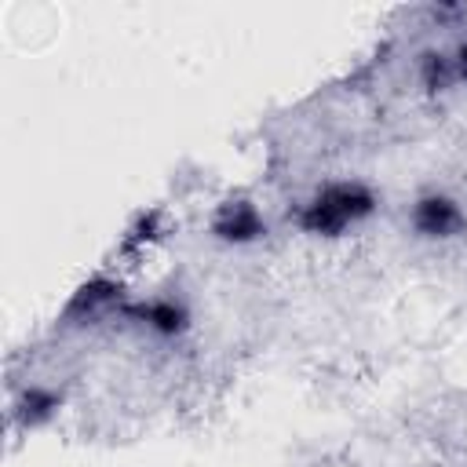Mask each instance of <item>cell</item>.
<instances>
[{
  "mask_svg": "<svg viewBox=\"0 0 467 467\" xmlns=\"http://www.w3.org/2000/svg\"><path fill=\"white\" fill-rule=\"evenodd\" d=\"M109 310H124V285L106 274L88 277L66 303V317H73V321H91Z\"/></svg>",
  "mask_w": 467,
  "mask_h": 467,
  "instance_id": "277c9868",
  "label": "cell"
},
{
  "mask_svg": "<svg viewBox=\"0 0 467 467\" xmlns=\"http://www.w3.org/2000/svg\"><path fill=\"white\" fill-rule=\"evenodd\" d=\"M120 314L131 317V321H139V325H146L150 332H157V336H164V339L182 336V332L190 328V310H186V303H179V299H171V296H153V299H142V303H124Z\"/></svg>",
  "mask_w": 467,
  "mask_h": 467,
  "instance_id": "5b68a950",
  "label": "cell"
},
{
  "mask_svg": "<svg viewBox=\"0 0 467 467\" xmlns=\"http://www.w3.org/2000/svg\"><path fill=\"white\" fill-rule=\"evenodd\" d=\"M376 212V193L372 186L358 182V179H343V182H328L321 186L310 201L299 204L296 212V226L310 237H343L354 223H365Z\"/></svg>",
  "mask_w": 467,
  "mask_h": 467,
  "instance_id": "6da1fadb",
  "label": "cell"
},
{
  "mask_svg": "<svg viewBox=\"0 0 467 467\" xmlns=\"http://www.w3.org/2000/svg\"><path fill=\"white\" fill-rule=\"evenodd\" d=\"M452 62H456V77L467 80V40H460V47L452 51Z\"/></svg>",
  "mask_w": 467,
  "mask_h": 467,
  "instance_id": "9c48e42d",
  "label": "cell"
},
{
  "mask_svg": "<svg viewBox=\"0 0 467 467\" xmlns=\"http://www.w3.org/2000/svg\"><path fill=\"white\" fill-rule=\"evenodd\" d=\"M416 69H420V84H423L427 95H445V91L460 80L452 55H445V51H438V47H427V51L420 55Z\"/></svg>",
  "mask_w": 467,
  "mask_h": 467,
  "instance_id": "52a82bcc",
  "label": "cell"
},
{
  "mask_svg": "<svg viewBox=\"0 0 467 467\" xmlns=\"http://www.w3.org/2000/svg\"><path fill=\"white\" fill-rule=\"evenodd\" d=\"M208 230L223 244H255V241L266 237V219H263V212H259V204L252 197L234 193V197L215 204Z\"/></svg>",
  "mask_w": 467,
  "mask_h": 467,
  "instance_id": "7a4b0ae2",
  "label": "cell"
},
{
  "mask_svg": "<svg viewBox=\"0 0 467 467\" xmlns=\"http://www.w3.org/2000/svg\"><path fill=\"white\" fill-rule=\"evenodd\" d=\"M62 409V394L51 390V387H40V383H29L18 390V398L11 401V420L22 427V431H36L44 423H51Z\"/></svg>",
  "mask_w": 467,
  "mask_h": 467,
  "instance_id": "8992f818",
  "label": "cell"
},
{
  "mask_svg": "<svg viewBox=\"0 0 467 467\" xmlns=\"http://www.w3.org/2000/svg\"><path fill=\"white\" fill-rule=\"evenodd\" d=\"M409 223L423 241H452L467 230V212L449 193H423L416 197Z\"/></svg>",
  "mask_w": 467,
  "mask_h": 467,
  "instance_id": "3957f363",
  "label": "cell"
},
{
  "mask_svg": "<svg viewBox=\"0 0 467 467\" xmlns=\"http://www.w3.org/2000/svg\"><path fill=\"white\" fill-rule=\"evenodd\" d=\"M161 237H164V212L161 208L139 212L131 219V226L124 230V237H120V255H139V252H146Z\"/></svg>",
  "mask_w": 467,
  "mask_h": 467,
  "instance_id": "ba28073f",
  "label": "cell"
}]
</instances>
